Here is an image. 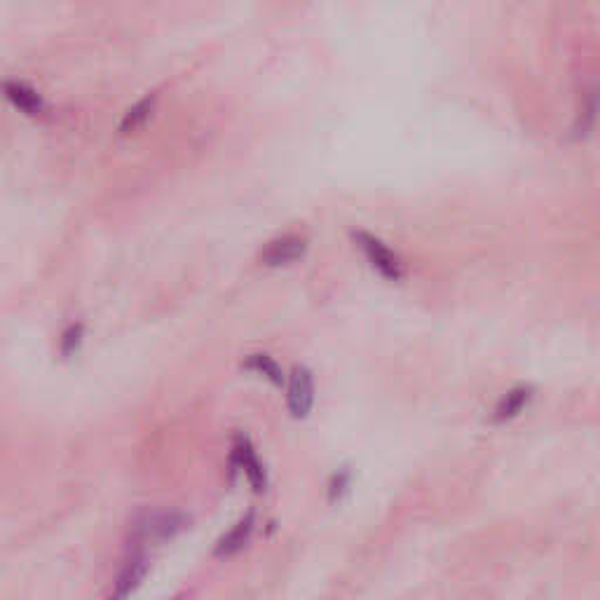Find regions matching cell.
Masks as SVG:
<instances>
[{"label": "cell", "instance_id": "10", "mask_svg": "<svg viewBox=\"0 0 600 600\" xmlns=\"http://www.w3.org/2000/svg\"><path fill=\"white\" fill-rule=\"evenodd\" d=\"M242 368H246V371H254V373H261L263 378H267L270 383H275V385H284L282 366H279V364L275 362L270 355H263V352H258V355H249L245 362H242Z\"/></svg>", "mask_w": 600, "mask_h": 600}, {"label": "cell", "instance_id": "6", "mask_svg": "<svg viewBox=\"0 0 600 600\" xmlns=\"http://www.w3.org/2000/svg\"><path fill=\"white\" fill-rule=\"evenodd\" d=\"M3 95H5V99L10 101L12 106L19 108V111L26 113V115H40V113L45 111L43 96L26 83L5 80V83H3Z\"/></svg>", "mask_w": 600, "mask_h": 600}, {"label": "cell", "instance_id": "11", "mask_svg": "<svg viewBox=\"0 0 600 600\" xmlns=\"http://www.w3.org/2000/svg\"><path fill=\"white\" fill-rule=\"evenodd\" d=\"M145 570H148V563H145L144 556H134L129 558L127 565L123 567V573H120V579H117V598H125L132 589L139 586L141 579L145 577Z\"/></svg>", "mask_w": 600, "mask_h": 600}, {"label": "cell", "instance_id": "3", "mask_svg": "<svg viewBox=\"0 0 600 600\" xmlns=\"http://www.w3.org/2000/svg\"><path fill=\"white\" fill-rule=\"evenodd\" d=\"M233 467L239 469V472H245V476L249 478L251 488L256 490V493H263V490L267 488L265 467H263V462L258 460L254 444L246 439L245 434H237V439H235Z\"/></svg>", "mask_w": 600, "mask_h": 600}, {"label": "cell", "instance_id": "4", "mask_svg": "<svg viewBox=\"0 0 600 600\" xmlns=\"http://www.w3.org/2000/svg\"><path fill=\"white\" fill-rule=\"evenodd\" d=\"M315 404V375L310 368L295 366L289 378V411L295 417H305Z\"/></svg>", "mask_w": 600, "mask_h": 600}, {"label": "cell", "instance_id": "5", "mask_svg": "<svg viewBox=\"0 0 600 600\" xmlns=\"http://www.w3.org/2000/svg\"><path fill=\"white\" fill-rule=\"evenodd\" d=\"M303 254H305V239L300 237V235L291 233V235H282V237L273 239V242H267L261 258L265 265L279 267L295 263Z\"/></svg>", "mask_w": 600, "mask_h": 600}, {"label": "cell", "instance_id": "7", "mask_svg": "<svg viewBox=\"0 0 600 600\" xmlns=\"http://www.w3.org/2000/svg\"><path fill=\"white\" fill-rule=\"evenodd\" d=\"M254 523H256V514L254 512H249L242 521L235 523L216 545V556H233V554H239L245 549L246 542L251 539V533H254Z\"/></svg>", "mask_w": 600, "mask_h": 600}, {"label": "cell", "instance_id": "1", "mask_svg": "<svg viewBox=\"0 0 600 600\" xmlns=\"http://www.w3.org/2000/svg\"><path fill=\"white\" fill-rule=\"evenodd\" d=\"M355 242L356 246L366 254V258L371 261V265L378 270L383 277L387 279H401V275H404V270H401V263L399 258H396V254L392 249H389L385 242H380L375 235L371 233H364V230H356L355 233Z\"/></svg>", "mask_w": 600, "mask_h": 600}, {"label": "cell", "instance_id": "12", "mask_svg": "<svg viewBox=\"0 0 600 600\" xmlns=\"http://www.w3.org/2000/svg\"><path fill=\"white\" fill-rule=\"evenodd\" d=\"M598 111H600V89L594 87L586 92V96H584L582 113H579V123H577L579 134H586L591 127H594Z\"/></svg>", "mask_w": 600, "mask_h": 600}, {"label": "cell", "instance_id": "13", "mask_svg": "<svg viewBox=\"0 0 600 600\" xmlns=\"http://www.w3.org/2000/svg\"><path fill=\"white\" fill-rule=\"evenodd\" d=\"M85 338V326L83 324H71V326L66 328L62 334V340H59V345H62V355L64 356H71L78 352L80 343H83Z\"/></svg>", "mask_w": 600, "mask_h": 600}, {"label": "cell", "instance_id": "14", "mask_svg": "<svg viewBox=\"0 0 600 600\" xmlns=\"http://www.w3.org/2000/svg\"><path fill=\"white\" fill-rule=\"evenodd\" d=\"M350 481H352L350 469L340 467L334 476L328 478V497H331L334 502H338L340 497L347 493V488H350Z\"/></svg>", "mask_w": 600, "mask_h": 600}, {"label": "cell", "instance_id": "8", "mask_svg": "<svg viewBox=\"0 0 600 600\" xmlns=\"http://www.w3.org/2000/svg\"><path fill=\"white\" fill-rule=\"evenodd\" d=\"M155 108H157V95L155 92H150V95H145L144 99L136 101V104H134V106L125 113L123 120H120V125H117V132L123 134V136L139 132V129L148 123L150 117H153Z\"/></svg>", "mask_w": 600, "mask_h": 600}, {"label": "cell", "instance_id": "2", "mask_svg": "<svg viewBox=\"0 0 600 600\" xmlns=\"http://www.w3.org/2000/svg\"><path fill=\"white\" fill-rule=\"evenodd\" d=\"M185 514L181 512H148L136 523V537L148 539V542H162V539H172L174 535L181 533L185 528Z\"/></svg>", "mask_w": 600, "mask_h": 600}, {"label": "cell", "instance_id": "9", "mask_svg": "<svg viewBox=\"0 0 600 600\" xmlns=\"http://www.w3.org/2000/svg\"><path fill=\"white\" fill-rule=\"evenodd\" d=\"M530 396H533V387L528 385H516L502 396V401L495 406L493 411V420L495 423H505V420H512L514 415L523 411V408L528 406Z\"/></svg>", "mask_w": 600, "mask_h": 600}]
</instances>
